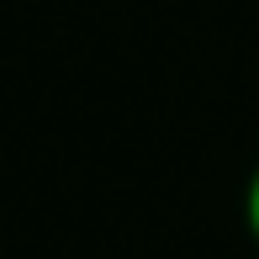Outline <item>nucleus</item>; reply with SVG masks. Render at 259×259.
Masks as SVG:
<instances>
[{
  "label": "nucleus",
  "instance_id": "f257e3e1",
  "mask_svg": "<svg viewBox=\"0 0 259 259\" xmlns=\"http://www.w3.org/2000/svg\"><path fill=\"white\" fill-rule=\"evenodd\" d=\"M243 222H249V233L259 243V169L249 175V191H243Z\"/></svg>",
  "mask_w": 259,
  "mask_h": 259
}]
</instances>
